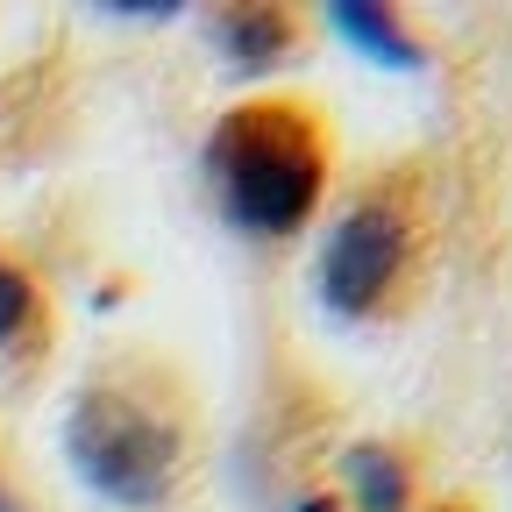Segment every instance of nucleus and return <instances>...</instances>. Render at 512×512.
Segmentation results:
<instances>
[{"mask_svg":"<svg viewBox=\"0 0 512 512\" xmlns=\"http://www.w3.org/2000/svg\"><path fill=\"white\" fill-rule=\"evenodd\" d=\"M207 185L242 235H299L328 192V128L306 100H242L207 136Z\"/></svg>","mask_w":512,"mask_h":512,"instance_id":"obj_1","label":"nucleus"},{"mask_svg":"<svg viewBox=\"0 0 512 512\" xmlns=\"http://www.w3.org/2000/svg\"><path fill=\"white\" fill-rule=\"evenodd\" d=\"M178 448H185L178 413L157 392H143L136 377L86 384L72 399V420H64V456H72L79 484L121 512H150L171 498Z\"/></svg>","mask_w":512,"mask_h":512,"instance_id":"obj_2","label":"nucleus"},{"mask_svg":"<svg viewBox=\"0 0 512 512\" xmlns=\"http://www.w3.org/2000/svg\"><path fill=\"white\" fill-rule=\"evenodd\" d=\"M413 256V214L392 192H370L342 214V228L320 249V299H328L342 320H363L392 299V285L406 278Z\"/></svg>","mask_w":512,"mask_h":512,"instance_id":"obj_3","label":"nucleus"},{"mask_svg":"<svg viewBox=\"0 0 512 512\" xmlns=\"http://www.w3.org/2000/svg\"><path fill=\"white\" fill-rule=\"evenodd\" d=\"M214 43L242 72H271L292 57V15L285 8H221L214 15Z\"/></svg>","mask_w":512,"mask_h":512,"instance_id":"obj_4","label":"nucleus"},{"mask_svg":"<svg viewBox=\"0 0 512 512\" xmlns=\"http://www.w3.org/2000/svg\"><path fill=\"white\" fill-rule=\"evenodd\" d=\"M328 22H335V36H349L356 50H370L377 64H392V72H413V64H420V43L392 22V8H377V0H363V8H335Z\"/></svg>","mask_w":512,"mask_h":512,"instance_id":"obj_5","label":"nucleus"},{"mask_svg":"<svg viewBox=\"0 0 512 512\" xmlns=\"http://www.w3.org/2000/svg\"><path fill=\"white\" fill-rule=\"evenodd\" d=\"M349 491L363 512H406V463L392 448H349Z\"/></svg>","mask_w":512,"mask_h":512,"instance_id":"obj_6","label":"nucleus"},{"mask_svg":"<svg viewBox=\"0 0 512 512\" xmlns=\"http://www.w3.org/2000/svg\"><path fill=\"white\" fill-rule=\"evenodd\" d=\"M29 328H36V285H29L22 264H8V256H0V349L22 342Z\"/></svg>","mask_w":512,"mask_h":512,"instance_id":"obj_7","label":"nucleus"},{"mask_svg":"<svg viewBox=\"0 0 512 512\" xmlns=\"http://www.w3.org/2000/svg\"><path fill=\"white\" fill-rule=\"evenodd\" d=\"M299 512H342V505H335V498H306Z\"/></svg>","mask_w":512,"mask_h":512,"instance_id":"obj_8","label":"nucleus"},{"mask_svg":"<svg viewBox=\"0 0 512 512\" xmlns=\"http://www.w3.org/2000/svg\"><path fill=\"white\" fill-rule=\"evenodd\" d=\"M0 512H15V498H8V491H0Z\"/></svg>","mask_w":512,"mask_h":512,"instance_id":"obj_9","label":"nucleus"}]
</instances>
